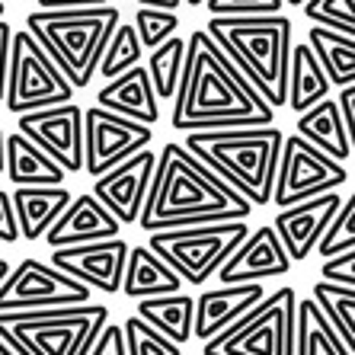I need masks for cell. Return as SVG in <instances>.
<instances>
[{
  "label": "cell",
  "mask_w": 355,
  "mask_h": 355,
  "mask_svg": "<svg viewBox=\"0 0 355 355\" xmlns=\"http://www.w3.org/2000/svg\"><path fill=\"white\" fill-rule=\"evenodd\" d=\"M10 272V263H7V259H0V282H3V275H7Z\"/></svg>",
  "instance_id": "45"
},
{
  "label": "cell",
  "mask_w": 355,
  "mask_h": 355,
  "mask_svg": "<svg viewBox=\"0 0 355 355\" xmlns=\"http://www.w3.org/2000/svg\"><path fill=\"white\" fill-rule=\"evenodd\" d=\"M266 297V285L259 282H237V285H221L208 288L196 297L192 307V339H211L224 327H231L237 317H243L253 304Z\"/></svg>",
  "instance_id": "19"
},
{
  "label": "cell",
  "mask_w": 355,
  "mask_h": 355,
  "mask_svg": "<svg viewBox=\"0 0 355 355\" xmlns=\"http://www.w3.org/2000/svg\"><path fill=\"white\" fill-rule=\"evenodd\" d=\"M17 132L26 135L35 148L45 150L64 173L83 170V109L74 99L23 112L17 122Z\"/></svg>",
  "instance_id": "13"
},
{
  "label": "cell",
  "mask_w": 355,
  "mask_h": 355,
  "mask_svg": "<svg viewBox=\"0 0 355 355\" xmlns=\"http://www.w3.org/2000/svg\"><path fill=\"white\" fill-rule=\"evenodd\" d=\"M119 26V7H67V10H33L26 17V29L42 45L64 80L83 90L93 80L99 55L106 49L109 35Z\"/></svg>",
  "instance_id": "5"
},
{
  "label": "cell",
  "mask_w": 355,
  "mask_h": 355,
  "mask_svg": "<svg viewBox=\"0 0 355 355\" xmlns=\"http://www.w3.org/2000/svg\"><path fill=\"white\" fill-rule=\"evenodd\" d=\"M314 250L320 253V259L346 253V250H355V198L352 196L336 208V215H333L330 224L323 227V234H320Z\"/></svg>",
  "instance_id": "32"
},
{
  "label": "cell",
  "mask_w": 355,
  "mask_h": 355,
  "mask_svg": "<svg viewBox=\"0 0 355 355\" xmlns=\"http://www.w3.org/2000/svg\"><path fill=\"white\" fill-rule=\"evenodd\" d=\"M3 148H7V135L0 128V176H3Z\"/></svg>",
  "instance_id": "44"
},
{
  "label": "cell",
  "mask_w": 355,
  "mask_h": 355,
  "mask_svg": "<svg viewBox=\"0 0 355 355\" xmlns=\"http://www.w3.org/2000/svg\"><path fill=\"white\" fill-rule=\"evenodd\" d=\"M135 33H138L141 49H157L164 39L180 29V17L176 10H157V7H138V17H135Z\"/></svg>",
  "instance_id": "34"
},
{
  "label": "cell",
  "mask_w": 355,
  "mask_h": 355,
  "mask_svg": "<svg viewBox=\"0 0 355 355\" xmlns=\"http://www.w3.org/2000/svg\"><path fill=\"white\" fill-rule=\"evenodd\" d=\"M182 285H186V282H182L150 247H128L122 288H119L125 297L138 301V297L170 295V291H180Z\"/></svg>",
  "instance_id": "23"
},
{
  "label": "cell",
  "mask_w": 355,
  "mask_h": 355,
  "mask_svg": "<svg viewBox=\"0 0 355 355\" xmlns=\"http://www.w3.org/2000/svg\"><path fill=\"white\" fill-rule=\"evenodd\" d=\"M202 7L211 17H257V13H279L282 0H205Z\"/></svg>",
  "instance_id": "36"
},
{
  "label": "cell",
  "mask_w": 355,
  "mask_h": 355,
  "mask_svg": "<svg viewBox=\"0 0 355 355\" xmlns=\"http://www.w3.org/2000/svg\"><path fill=\"white\" fill-rule=\"evenodd\" d=\"M291 355H355L339 333L333 330L314 297H304L295 304V339H291Z\"/></svg>",
  "instance_id": "25"
},
{
  "label": "cell",
  "mask_w": 355,
  "mask_h": 355,
  "mask_svg": "<svg viewBox=\"0 0 355 355\" xmlns=\"http://www.w3.org/2000/svg\"><path fill=\"white\" fill-rule=\"evenodd\" d=\"M3 7H7V3H3V0H0V17H3Z\"/></svg>",
  "instance_id": "49"
},
{
  "label": "cell",
  "mask_w": 355,
  "mask_h": 355,
  "mask_svg": "<svg viewBox=\"0 0 355 355\" xmlns=\"http://www.w3.org/2000/svg\"><path fill=\"white\" fill-rule=\"evenodd\" d=\"M157 164V154L148 148L135 150L132 157H125L122 164L109 166L106 173H99L93 182V196L119 218V224H135L148 196V182Z\"/></svg>",
  "instance_id": "15"
},
{
  "label": "cell",
  "mask_w": 355,
  "mask_h": 355,
  "mask_svg": "<svg viewBox=\"0 0 355 355\" xmlns=\"http://www.w3.org/2000/svg\"><path fill=\"white\" fill-rule=\"evenodd\" d=\"M10 202H13L19 237L35 243L51 227V221L64 211V205L71 202V192L64 186H17Z\"/></svg>",
  "instance_id": "21"
},
{
  "label": "cell",
  "mask_w": 355,
  "mask_h": 355,
  "mask_svg": "<svg viewBox=\"0 0 355 355\" xmlns=\"http://www.w3.org/2000/svg\"><path fill=\"white\" fill-rule=\"evenodd\" d=\"M182 3H189V7H202L205 0H182Z\"/></svg>",
  "instance_id": "47"
},
{
  "label": "cell",
  "mask_w": 355,
  "mask_h": 355,
  "mask_svg": "<svg viewBox=\"0 0 355 355\" xmlns=\"http://www.w3.org/2000/svg\"><path fill=\"white\" fill-rule=\"evenodd\" d=\"M205 33L269 106H285L291 19L282 10L279 13H257V17H211Z\"/></svg>",
  "instance_id": "3"
},
{
  "label": "cell",
  "mask_w": 355,
  "mask_h": 355,
  "mask_svg": "<svg viewBox=\"0 0 355 355\" xmlns=\"http://www.w3.org/2000/svg\"><path fill=\"white\" fill-rule=\"evenodd\" d=\"M275 109L253 90V83L231 64L205 29L186 42V61L173 93L170 125L176 132L205 128H257L272 125Z\"/></svg>",
  "instance_id": "1"
},
{
  "label": "cell",
  "mask_w": 355,
  "mask_h": 355,
  "mask_svg": "<svg viewBox=\"0 0 355 355\" xmlns=\"http://www.w3.org/2000/svg\"><path fill=\"white\" fill-rule=\"evenodd\" d=\"M339 205H343L339 189H330L314 198H304V202H295V205L282 208L279 215H275L272 231L279 234L282 247H285L291 263H301V259H307L314 253L323 227L330 224V218L336 215Z\"/></svg>",
  "instance_id": "17"
},
{
  "label": "cell",
  "mask_w": 355,
  "mask_h": 355,
  "mask_svg": "<svg viewBox=\"0 0 355 355\" xmlns=\"http://www.w3.org/2000/svg\"><path fill=\"white\" fill-rule=\"evenodd\" d=\"M182 61H186V39H180L176 33L160 42L157 49H150V58L144 71H148L157 99H173L176 83H180V74H182Z\"/></svg>",
  "instance_id": "30"
},
{
  "label": "cell",
  "mask_w": 355,
  "mask_h": 355,
  "mask_svg": "<svg viewBox=\"0 0 355 355\" xmlns=\"http://www.w3.org/2000/svg\"><path fill=\"white\" fill-rule=\"evenodd\" d=\"M285 135L275 125L257 128H205V132H186V144L196 160L237 189L253 208H266L272 198L275 166Z\"/></svg>",
  "instance_id": "4"
},
{
  "label": "cell",
  "mask_w": 355,
  "mask_h": 355,
  "mask_svg": "<svg viewBox=\"0 0 355 355\" xmlns=\"http://www.w3.org/2000/svg\"><path fill=\"white\" fill-rule=\"evenodd\" d=\"M87 355H125V339H122V327L116 323H106L99 336L93 339V346Z\"/></svg>",
  "instance_id": "38"
},
{
  "label": "cell",
  "mask_w": 355,
  "mask_h": 355,
  "mask_svg": "<svg viewBox=\"0 0 355 355\" xmlns=\"http://www.w3.org/2000/svg\"><path fill=\"white\" fill-rule=\"evenodd\" d=\"M323 96H330V80L323 74V67L317 64L314 51L307 42L301 45H291L288 55V96H285V106L291 112H304L314 103H320Z\"/></svg>",
  "instance_id": "28"
},
{
  "label": "cell",
  "mask_w": 355,
  "mask_h": 355,
  "mask_svg": "<svg viewBox=\"0 0 355 355\" xmlns=\"http://www.w3.org/2000/svg\"><path fill=\"white\" fill-rule=\"evenodd\" d=\"M122 339H125V355H182V349L173 339H166L164 333H157L141 317H128L122 323Z\"/></svg>",
  "instance_id": "33"
},
{
  "label": "cell",
  "mask_w": 355,
  "mask_h": 355,
  "mask_svg": "<svg viewBox=\"0 0 355 355\" xmlns=\"http://www.w3.org/2000/svg\"><path fill=\"white\" fill-rule=\"evenodd\" d=\"M314 304L327 317L339 339L349 349H355V285H339V282H317L314 285Z\"/></svg>",
  "instance_id": "29"
},
{
  "label": "cell",
  "mask_w": 355,
  "mask_h": 355,
  "mask_svg": "<svg viewBox=\"0 0 355 355\" xmlns=\"http://www.w3.org/2000/svg\"><path fill=\"white\" fill-rule=\"evenodd\" d=\"M3 173L10 176L13 186H64V180H67L64 170L19 132L7 135Z\"/></svg>",
  "instance_id": "24"
},
{
  "label": "cell",
  "mask_w": 355,
  "mask_h": 355,
  "mask_svg": "<svg viewBox=\"0 0 355 355\" xmlns=\"http://www.w3.org/2000/svg\"><path fill=\"white\" fill-rule=\"evenodd\" d=\"M96 106L144 125H154L160 119V99L154 93V87H150L144 64H135L128 71H122V74L109 77V83L96 93Z\"/></svg>",
  "instance_id": "20"
},
{
  "label": "cell",
  "mask_w": 355,
  "mask_h": 355,
  "mask_svg": "<svg viewBox=\"0 0 355 355\" xmlns=\"http://www.w3.org/2000/svg\"><path fill=\"white\" fill-rule=\"evenodd\" d=\"M307 45L314 51L317 64L323 67L330 87H346L355 80V33L314 26L307 29Z\"/></svg>",
  "instance_id": "27"
},
{
  "label": "cell",
  "mask_w": 355,
  "mask_h": 355,
  "mask_svg": "<svg viewBox=\"0 0 355 355\" xmlns=\"http://www.w3.org/2000/svg\"><path fill=\"white\" fill-rule=\"evenodd\" d=\"M10 23L0 17V103H3V90H7V58H10Z\"/></svg>",
  "instance_id": "41"
},
{
  "label": "cell",
  "mask_w": 355,
  "mask_h": 355,
  "mask_svg": "<svg viewBox=\"0 0 355 355\" xmlns=\"http://www.w3.org/2000/svg\"><path fill=\"white\" fill-rule=\"evenodd\" d=\"M74 87L64 80L58 64L42 51V45L33 39L29 29L10 35V58H7V90L3 106L10 112H33V109L58 106L74 99Z\"/></svg>",
  "instance_id": "9"
},
{
  "label": "cell",
  "mask_w": 355,
  "mask_h": 355,
  "mask_svg": "<svg viewBox=\"0 0 355 355\" xmlns=\"http://www.w3.org/2000/svg\"><path fill=\"white\" fill-rule=\"evenodd\" d=\"M247 234H250L247 218L208 221V224H189V227H170V231H150L148 247L182 282L205 285Z\"/></svg>",
  "instance_id": "7"
},
{
  "label": "cell",
  "mask_w": 355,
  "mask_h": 355,
  "mask_svg": "<svg viewBox=\"0 0 355 355\" xmlns=\"http://www.w3.org/2000/svg\"><path fill=\"white\" fill-rule=\"evenodd\" d=\"M295 135L311 141L314 148H320L323 154H330L339 164H346V160L352 157V135L346 132L336 99H330V96H323L320 103H314L311 109L297 112Z\"/></svg>",
  "instance_id": "22"
},
{
  "label": "cell",
  "mask_w": 355,
  "mask_h": 355,
  "mask_svg": "<svg viewBox=\"0 0 355 355\" xmlns=\"http://www.w3.org/2000/svg\"><path fill=\"white\" fill-rule=\"evenodd\" d=\"M141 55H144V49H141L135 26L119 23L116 29H112V35H109L103 55H99L96 71L109 80V77H116V74H122V71H128V67L141 64Z\"/></svg>",
  "instance_id": "31"
},
{
  "label": "cell",
  "mask_w": 355,
  "mask_h": 355,
  "mask_svg": "<svg viewBox=\"0 0 355 355\" xmlns=\"http://www.w3.org/2000/svg\"><path fill=\"white\" fill-rule=\"evenodd\" d=\"M282 3H291V7H301L304 0H282Z\"/></svg>",
  "instance_id": "48"
},
{
  "label": "cell",
  "mask_w": 355,
  "mask_h": 355,
  "mask_svg": "<svg viewBox=\"0 0 355 355\" xmlns=\"http://www.w3.org/2000/svg\"><path fill=\"white\" fill-rule=\"evenodd\" d=\"M288 269L291 259L282 247L279 234L272 231V224H263L257 231H250L231 257L218 266V282L221 285H237V282L282 279Z\"/></svg>",
  "instance_id": "16"
},
{
  "label": "cell",
  "mask_w": 355,
  "mask_h": 355,
  "mask_svg": "<svg viewBox=\"0 0 355 355\" xmlns=\"http://www.w3.org/2000/svg\"><path fill=\"white\" fill-rule=\"evenodd\" d=\"M250 211L253 205L247 198L224 180H218L182 144H164L135 224L150 234L208 221H237V218H250Z\"/></svg>",
  "instance_id": "2"
},
{
  "label": "cell",
  "mask_w": 355,
  "mask_h": 355,
  "mask_svg": "<svg viewBox=\"0 0 355 355\" xmlns=\"http://www.w3.org/2000/svg\"><path fill=\"white\" fill-rule=\"evenodd\" d=\"M0 355H13V352L7 349V343H3V339H0Z\"/></svg>",
  "instance_id": "46"
},
{
  "label": "cell",
  "mask_w": 355,
  "mask_h": 355,
  "mask_svg": "<svg viewBox=\"0 0 355 355\" xmlns=\"http://www.w3.org/2000/svg\"><path fill=\"white\" fill-rule=\"evenodd\" d=\"M343 182H349L346 164H339L330 154H323L320 148H314L301 135H288V138H282L279 166H275L272 198L269 202H275V208H288L295 202L320 196V192L339 189Z\"/></svg>",
  "instance_id": "10"
},
{
  "label": "cell",
  "mask_w": 355,
  "mask_h": 355,
  "mask_svg": "<svg viewBox=\"0 0 355 355\" xmlns=\"http://www.w3.org/2000/svg\"><path fill=\"white\" fill-rule=\"evenodd\" d=\"M192 307H196V297L182 295V291H170V295L138 297L135 317H141L166 339H173L176 346H182L192 339Z\"/></svg>",
  "instance_id": "26"
},
{
  "label": "cell",
  "mask_w": 355,
  "mask_h": 355,
  "mask_svg": "<svg viewBox=\"0 0 355 355\" xmlns=\"http://www.w3.org/2000/svg\"><path fill=\"white\" fill-rule=\"evenodd\" d=\"M295 304L291 285L266 295L243 317L202 343V355H291L295 339Z\"/></svg>",
  "instance_id": "8"
},
{
  "label": "cell",
  "mask_w": 355,
  "mask_h": 355,
  "mask_svg": "<svg viewBox=\"0 0 355 355\" xmlns=\"http://www.w3.org/2000/svg\"><path fill=\"white\" fill-rule=\"evenodd\" d=\"M125 257H128V243L122 237L90 240V243H71V247L51 250V266L61 269L71 279L99 288L106 295H116L122 288Z\"/></svg>",
  "instance_id": "14"
},
{
  "label": "cell",
  "mask_w": 355,
  "mask_h": 355,
  "mask_svg": "<svg viewBox=\"0 0 355 355\" xmlns=\"http://www.w3.org/2000/svg\"><path fill=\"white\" fill-rule=\"evenodd\" d=\"M339 116H343V125H346V132L352 135L355 128V83H346V87H339Z\"/></svg>",
  "instance_id": "40"
},
{
  "label": "cell",
  "mask_w": 355,
  "mask_h": 355,
  "mask_svg": "<svg viewBox=\"0 0 355 355\" xmlns=\"http://www.w3.org/2000/svg\"><path fill=\"white\" fill-rule=\"evenodd\" d=\"M106 323L109 307L90 301L71 307L0 311V339L13 355H87Z\"/></svg>",
  "instance_id": "6"
},
{
  "label": "cell",
  "mask_w": 355,
  "mask_h": 355,
  "mask_svg": "<svg viewBox=\"0 0 355 355\" xmlns=\"http://www.w3.org/2000/svg\"><path fill=\"white\" fill-rule=\"evenodd\" d=\"M109 0H35V10H67V7H99Z\"/></svg>",
  "instance_id": "42"
},
{
  "label": "cell",
  "mask_w": 355,
  "mask_h": 355,
  "mask_svg": "<svg viewBox=\"0 0 355 355\" xmlns=\"http://www.w3.org/2000/svg\"><path fill=\"white\" fill-rule=\"evenodd\" d=\"M154 141L150 125L109 112L103 106L83 109V170L96 180L109 166L122 164L135 150L148 148Z\"/></svg>",
  "instance_id": "12"
},
{
  "label": "cell",
  "mask_w": 355,
  "mask_h": 355,
  "mask_svg": "<svg viewBox=\"0 0 355 355\" xmlns=\"http://www.w3.org/2000/svg\"><path fill=\"white\" fill-rule=\"evenodd\" d=\"M119 234H122L119 218L93 192H83V196H71L64 211L51 221V227L42 237L49 240V247L55 250V247H71V243L119 237Z\"/></svg>",
  "instance_id": "18"
},
{
  "label": "cell",
  "mask_w": 355,
  "mask_h": 355,
  "mask_svg": "<svg viewBox=\"0 0 355 355\" xmlns=\"http://www.w3.org/2000/svg\"><path fill=\"white\" fill-rule=\"evenodd\" d=\"M320 279L323 282H339V285H355V250L327 257L320 266Z\"/></svg>",
  "instance_id": "37"
},
{
  "label": "cell",
  "mask_w": 355,
  "mask_h": 355,
  "mask_svg": "<svg viewBox=\"0 0 355 355\" xmlns=\"http://www.w3.org/2000/svg\"><path fill=\"white\" fill-rule=\"evenodd\" d=\"M90 285L71 279L45 259H19L0 282V311L71 307L90 301Z\"/></svg>",
  "instance_id": "11"
},
{
  "label": "cell",
  "mask_w": 355,
  "mask_h": 355,
  "mask_svg": "<svg viewBox=\"0 0 355 355\" xmlns=\"http://www.w3.org/2000/svg\"><path fill=\"white\" fill-rule=\"evenodd\" d=\"M301 10L314 26L355 33V0H304Z\"/></svg>",
  "instance_id": "35"
},
{
  "label": "cell",
  "mask_w": 355,
  "mask_h": 355,
  "mask_svg": "<svg viewBox=\"0 0 355 355\" xmlns=\"http://www.w3.org/2000/svg\"><path fill=\"white\" fill-rule=\"evenodd\" d=\"M141 7H157V10H180L182 0H135Z\"/></svg>",
  "instance_id": "43"
},
{
  "label": "cell",
  "mask_w": 355,
  "mask_h": 355,
  "mask_svg": "<svg viewBox=\"0 0 355 355\" xmlns=\"http://www.w3.org/2000/svg\"><path fill=\"white\" fill-rule=\"evenodd\" d=\"M19 240V227H17V215H13V202L10 192L0 189V243H17Z\"/></svg>",
  "instance_id": "39"
}]
</instances>
